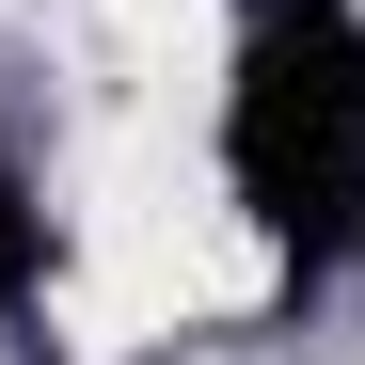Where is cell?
Masks as SVG:
<instances>
[{
  "instance_id": "obj_2",
  "label": "cell",
  "mask_w": 365,
  "mask_h": 365,
  "mask_svg": "<svg viewBox=\"0 0 365 365\" xmlns=\"http://www.w3.org/2000/svg\"><path fill=\"white\" fill-rule=\"evenodd\" d=\"M32 286H48V191H32V159L0 143V318H32Z\"/></svg>"
},
{
  "instance_id": "obj_1",
  "label": "cell",
  "mask_w": 365,
  "mask_h": 365,
  "mask_svg": "<svg viewBox=\"0 0 365 365\" xmlns=\"http://www.w3.org/2000/svg\"><path fill=\"white\" fill-rule=\"evenodd\" d=\"M222 191L286 286H334L365 255V0H238Z\"/></svg>"
}]
</instances>
